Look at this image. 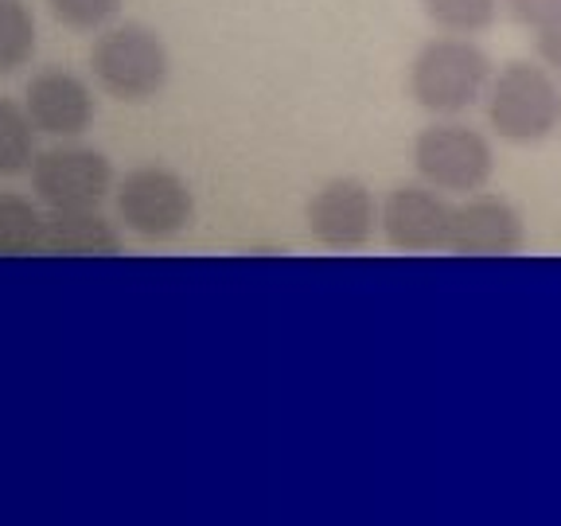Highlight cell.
Masks as SVG:
<instances>
[{"mask_svg":"<svg viewBox=\"0 0 561 526\" xmlns=\"http://www.w3.org/2000/svg\"><path fill=\"white\" fill-rule=\"evenodd\" d=\"M417 9L430 20L433 32L480 39L500 24L503 0H417Z\"/></svg>","mask_w":561,"mask_h":526,"instance_id":"7c38bea8","label":"cell"},{"mask_svg":"<svg viewBox=\"0 0 561 526\" xmlns=\"http://www.w3.org/2000/svg\"><path fill=\"white\" fill-rule=\"evenodd\" d=\"M495 79V59L468 35H433L405 67V94L430 117H465L483 105Z\"/></svg>","mask_w":561,"mask_h":526,"instance_id":"6da1fadb","label":"cell"},{"mask_svg":"<svg viewBox=\"0 0 561 526\" xmlns=\"http://www.w3.org/2000/svg\"><path fill=\"white\" fill-rule=\"evenodd\" d=\"M35 55V16L24 0H0V75L27 67Z\"/></svg>","mask_w":561,"mask_h":526,"instance_id":"9a60e30c","label":"cell"},{"mask_svg":"<svg viewBox=\"0 0 561 526\" xmlns=\"http://www.w3.org/2000/svg\"><path fill=\"white\" fill-rule=\"evenodd\" d=\"M90 75L98 90L125 105L152 102L172 79V52L149 24H110L94 35Z\"/></svg>","mask_w":561,"mask_h":526,"instance_id":"3957f363","label":"cell"},{"mask_svg":"<svg viewBox=\"0 0 561 526\" xmlns=\"http://www.w3.org/2000/svg\"><path fill=\"white\" fill-rule=\"evenodd\" d=\"M503 12H507L518 27L538 32V27L561 20V0H503Z\"/></svg>","mask_w":561,"mask_h":526,"instance_id":"e0dca14e","label":"cell"},{"mask_svg":"<svg viewBox=\"0 0 561 526\" xmlns=\"http://www.w3.org/2000/svg\"><path fill=\"white\" fill-rule=\"evenodd\" d=\"M125 0H47L51 16L70 32H102L117 20Z\"/></svg>","mask_w":561,"mask_h":526,"instance_id":"2e32d148","label":"cell"},{"mask_svg":"<svg viewBox=\"0 0 561 526\" xmlns=\"http://www.w3.org/2000/svg\"><path fill=\"white\" fill-rule=\"evenodd\" d=\"M47 215L27 195L0 192V250H39Z\"/></svg>","mask_w":561,"mask_h":526,"instance_id":"5bb4252c","label":"cell"},{"mask_svg":"<svg viewBox=\"0 0 561 526\" xmlns=\"http://www.w3.org/2000/svg\"><path fill=\"white\" fill-rule=\"evenodd\" d=\"M35 122L27 117V105L0 94V175L32 172L35 160Z\"/></svg>","mask_w":561,"mask_h":526,"instance_id":"4fadbf2b","label":"cell"},{"mask_svg":"<svg viewBox=\"0 0 561 526\" xmlns=\"http://www.w3.org/2000/svg\"><path fill=\"white\" fill-rule=\"evenodd\" d=\"M535 52H538V59H542L546 67H550L553 75L561 79V20L538 27V32H535Z\"/></svg>","mask_w":561,"mask_h":526,"instance_id":"ac0fdd59","label":"cell"},{"mask_svg":"<svg viewBox=\"0 0 561 526\" xmlns=\"http://www.w3.org/2000/svg\"><path fill=\"white\" fill-rule=\"evenodd\" d=\"M117 215L145 242H172L195 219V192L184 175L164 164H140L117 180Z\"/></svg>","mask_w":561,"mask_h":526,"instance_id":"5b68a950","label":"cell"},{"mask_svg":"<svg viewBox=\"0 0 561 526\" xmlns=\"http://www.w3.org/2000/svg\"><path fill=\"white\" fill-rule=\"evenodd\" d=\"M305 227L316 245L351 254L375 242L382 227V199H375V192L355 175H332L308 199Z\"/></svg>","mask_w":561,"mask_h":526,"instance_id":"8992f818","label":"cell"},{"mask_svg":"<svg viewBox=\"0 0 561 526\" xmlns=\"http://www.w3.org/2000/svg\"><path fill=\"white\" fill-rule=\"evenodd\" d=\"M24 105L35 129L47 137H82L98 114V98L90 82L62 67H47L32 75L24 90Z\"/></svg>","mask_w":561,"mask_h":526,"instance_id":"30bf717a","label":"cell"},{"mask_svg":"<svg viewBox=\"0 0 561 526\" xmlns=\"http://www.w3.org/2000/svg\"><path fill=\"white\" fill-rule=\"evenodd\" d=\"M122 238L114 222H105L94 210H51L44 222V250L62 254H114Z\"/></svg>","mask_w":561,"mask_h":526,"instance_id":"8fae6325","label":"cell"},{"mask_svg":"<svg viewBox=\"0 0 561 526\" xmlns=\"http://www.w3.org/2000/svg\"><path fill=\"white\" fill-rule=\"evenodd\" d=\"M410 160L417 180L453 195V199L483 192L495 175L491 137L460 117H433L430 125H421L410 145Z\"/></svg>","mask_w":561,"mask_h":526,"instance_id":"277c9868","label":"cell"},{"mask_svg":"<svg viewBox=\"0 0 561 526\" xmlns=\"http://www.w3.org/2000/svg\"><path fill=\"white\" fill-rule=\"evenodd\" d=\"M483 114L503 145H546L561 133V79L542 59L503 62L483 98Z\"/></svg>","mask_w":561,"mask_h":526,"instance_id":"7a4b0ae2","label":"cell"},{"mask_svg":"<svg viewBox=\"0 0 561 526\" xmlns=\"http://www.w3.org/2000/svg\"><path fill=\"white\" fill-rule=\"evenodd\" d=\"M526 245L523 210L495 192H476L453 203V227H448V254L468 258H511Z\"/></svg>","mask_w":561,"mask_h":526,"instance_id":"9c48e42d","label":"cell"},{"mask_svg":"<svg viewBox=\"0 0 561 526\" xmlns=\"http://www.w3.org/2000/svg\"><path fill=\"white\" fill-rule=\"evenodd\" d=\"M453 195L437 192L425 180L398 184L382 199V227L378 235L386 245L402 254H433L448 250V227H453Z\"/></svg>","mask_w":561,"mask_h":526,"instance_id":"ba28073f","label":"cell"},{"mask_svg":"<svg viewBox=\"0 0 561 526\" xmlns=\"http://www.w3.org/2000/svg\"><path fill=\"white\" fill-rule=\"evenodd\" d=\"M114 184L110 157L87 145H55L32 160V192L47 210H94Z\"/></svg>","mask_w":561,"mask_h":526,"instance_id":"52a82bcc","label":"cell"}]
</instances>
